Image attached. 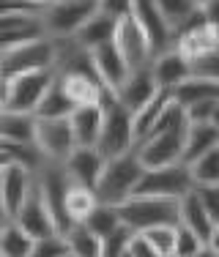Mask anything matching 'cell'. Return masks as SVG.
I'll list each match as a JSON object with an SVG mask.
<instances>
[{"mask_svg": "<svg viewBox=\"0 0 219 257\" xmlns=\"http://www.w3.org/2000/svg\"><path fill=\"white\" fill-rule=\"evenodd\" d=\"M143 175H145V164L140 159L137 148L124 156H113V159H107V167L99 178L96 194H99L101 203L121 205L132 194H137V186L143 181Z\"/></svg>", "mask_w": 219, "mask_h": 257, "instance_id": "obj_1", "label": "cell"}, {"mask_svg": "<svg viewBox=\"0 0 219 257\" xmlns=\"http://www.w3.org/2000/svg\"><path fill=\"white\" fill-rule=\"evenodd\" d=\"M124 224L132 230H151L159 224H181V200L159 194H132L118 205Z\"/></svg>", "mask_w": 219, "mask_h": 257, "instance_id": "obj_2", "label": "cell"}, {"mask_svg": "<svg viewBox=\"0 0 219 257\" xmlns=\"http://www.w3.org/2000/svg\"><path fill=\"white\" fill-rule=\"evenodd\" d=\"M58 79V69H41V71H25L17 77L0 79L3 96H0V109H14V112H36L47 90Z\"/></svg>", "mask_w": 219, "mask_h": 257, "instance_id": "obj_3", "label": "cell"}, {"mask_svg": "<svg viewBox=\"0 0 219 257\" xmlns=\"http://www.w3.org/2000/svg\"><path fill=\"white\" fill-rule=\"evenodd\" d=\"M137 128H135V112L126 104L118 101V96L110 93L104 99V128L96 148L101 151L107 159L124 156L129 151L137 148Z\"/></svg>", "mask_w": 219, "mask_h": 257, "instance_id": "obj_4", "label": "cell"}, {"mask_svg": "<svg viewBox=\"0 0 219 257\" xmlns=\"http://www.w3.org/2000/svg\"><path fill=\"white\" fill-rule=\"evenodd\" d=\"M55 63H58V47H55L52 36L6 47V50H0V79L25 74V71L55 69Z\"/></svg>", "mask_w": 219, "mask_h": 257, "instance_id": "obj_5", "label": "cell"}, {"mask_svg": "<svg viewBox=\"0 0 219 257\" xmlns=\"http://www.w3.org/2000/svg\"><path fill=\"white\" fill-rule=\"evenodd\" d=\"M36 175H39V186H41V192H44L47 205H50L55 222H58V230L69 232L77 222L69 216V211H66V194H69V186H71V175H69V170H66V164L47 159L44 167Z\"/></svg>", "mask_w": 219, "mask_h": 257, "instance_id": "obj_6", "label": "cell"}, {"mask_svg": "<svg viewBox=\"0 0 219 257\" xmlns=\"http://www.w3.org/2000/svg\"><path fill=\"white\" fill-rule=\"evenodd\" d=\"M99 11V0H58L47 3L44 25L52 39H71Z\"/></svg>", "mask_w": 219, "mask_h": 257, "instance_id": "obj_7", "label": "cell"}, {"mask_svg": "<svg viewBox=\"0 0 219 257\" xmlns=\"http://www.w3.org/2000/svg\"><path fill=\"white\" fill-rule=\"evenodd\" d=\"M194 189L189 164L175 162L164 167H145V175L137 186V194H159V197H186Z\"/></svg>", "mask_w": 219, "mask_h": 257, "instance_id": "obj_8", "label": "cell"}, {"mask_svg": "<svg viewBox=\"0 0 219 257\" xmlns=\"http://www.w3.org/2000/svg\"><path fill=\"white\" fill-rule=\"evenodd\" d=\"M186 128H167V132L148 134L137 143V154L143 159L145 167H164V164H175L184 159V145H186Z\"/></svg>", "mask_w": 219, "mask_h": 257, "instance_id": "obj_9", "label": "cell"}, {"mask_svg": "<svg viewBox=\"0 0 219 257\" xmlns=\"http://www.w3.org/2000/svg\"><path fill=\"white\" fill-rule=\"evenodd\" d=\"M36 186V173L22 164L3 162L0 164V211L3 219H14L22 203L28 200V194Z\"/></svg>", "mask_w": 219, "mask_h": 257, "instance_id": "obj_10", "label": "cell"}, {"mask_svg": "<svg viewBox=\"0 0 219 257\" xmlns=\"http://www.w3.org/2000/svg\"><path fill=\"white\" fill-rule=\"evenodd\" d=\"M44 36H50L44 25V14H30V11H3L0 14V50L44 39Z\"/></svg>", "mask_w": 219, "mask_h": 257, "instance_id": "obj_11", "label": "cell"}, {"mask_svg": "<svg viewBox=\"0 0 219 257\" xmlns=\"http://www.w3.org/2000/svg\"><path fill=\"white\" fill-rule=\"evenodd\" d=\"M36 143L44 151L47 159L52 162H66L69 154L77 148V137L71 128L69 118H39V132H36Z\"/></svg>", "mask_w": 219, "mask_h": 257, "instance_id": "obj_12", "label": "cell"}, {"mask_svg": "<svg viewBox=\"0 0 219 257\" xmlns=\"http://www.w3.org/2000/svg\"><path fill=\"white\" fill-rule=\"evenodd\" d=\"M14 222L22 224V227H25L30 235L36 238V241H39V238H44V235L58 232V222H55L50 205H47V200H44V192H41V186H39V175H36L33 192L28 194V200L22 203L20 211H17Z\"/></svg>", "mask_w": 219, "mask_h": 257, "instance_id": "obj_13", "label": "cell"}, {"mask_svg": "<svg viewBox=\"0 0 219 257\" xmlns=\"http://www.w3.org/2000/svg\"><path fill=\"white\" fill-rule=\"evenodd\" d=\"M135 17H137L140 25H143L145 36H148L151 47H154V55L175 47V30L164 20L156 0H135Z\"/></svg>", "mask_w": 219, "mask_h": 257, "instance_id": "obj_14", "label": "cell"}, {"mask_svg": "<svg viewBox=\"0 0 219 257\" xmlns=\"http://www.w3.org/2000/svg\"><path fill=\"white\" fill-rule=\"evenodd\" d=\"M115 44L121 47V52L126 55V60L132 63V69L140 66H151L154 60V47H151L148 36H145L143 25L137 22V17H124L118 25V36H115Z\"/></svg>", "mask_w": 219, "mask_h": 257, "instance_id": "obj_15", "label": "cell"}, {"mask_svg": "<svg viewBox=\"0 0 219 257\" xmlns=\"http://www.w3.org/2000/svg\"><path fill=\"white\" fill-rule=\"evenodd\" d=\"M151 69H154V77L159 82V88H164V90H175L184 79H189L194 74L192 58L184 50H178V47H170V50L154 55Z\"/></svg>", "mask_w": 219, "mask_h": 257, "instance_id": "obj_16", "label": "cell"}, {"mask_svg": "<svg viewBox=\"0 0 219 257\" xmlns=\"http://www.w3.org/2000/svg\"><path fill=\"white\" fill-rule=\"evenodd\" d=\"M93 63H96V71H99V79L104 82L107 90H113V93H118L132 74V63L126 60V55L121 52V47L115 44V41H107V44L96 47Z\"/></svg>", "mask_w": 219, "mask_h": 257, "instance_id": "obj_17", "label": "cell"}, {"mask_svg": "<svg viewBox=\"0 0 219 257\" xmlns=\"http://www.w3.org/2000/svg\"><path fill=\"white\" fill-rule=\"evenodd\" d=\"M63 164H66V170H69V175L74 183L96 189L101 173H104V167H107V156L101 154L96 145H77Z\"/></svg>", "mask_w": 219, "mask_h": 257, "instance_id": "obj_18", "label": "cell"}, {"mask_svg": "<svg viewBox=\"0 0 219 257\" xmlns=\"http://www.w3.org/2000/svg\"><path fill=\"white\" fill-rule=\"evenodd\" d=\"M159 90L162 88H159V82H156V77H154V69H151V66H140V69H132L129 79H126L124 88H121L115 96H118V101L126 104L132 112H137V109L145 107Z\"/></svg>", "mask_w": 219, "mask_h": 257, "instance_id": "obj_19", "label": "cell"}, {"mask_svg": "<svg viewBox=\"0 0 219 257\" xmlns=\"http://www.w3.org/2000/svg\"><path fill=\"white\" fill-rule=\"evenodd\" d=\"M69 120L71 128H74L77 145H99L101 128H104V101L77 104Z\"/></svg>", "mask_w": 219, "mask_h": 257, "instance_id": "obj_20", "label": "cell"}, {"mask_svg": "<svg viewBox=\"0 0 219 257\" xmlns=\"http://www.w3.org/2000/svg\"><path fill=\"white\" fill-rule=\"evenodd\" d=\"M181 224H186L189 230H194L200 238H203L205 243H211V238H214V216L208 213V208L203 205V200L197 197V192L186 194V197H181Z\"/></svg>", "mask_w": 219, "mask_h": 257, "instance_id": "obj_21", "label": "cell"}, {"mask_svg": "<svg viewBox=\"0 0 219 257\" xmlns=\"http://www.w3.org/2000/svg\"><path fill=\"white\" fill-rule=\"evenodd\" d=\"M118 25H121V20H115L113 14H107V11H96V14L77 30L74 39L80 41L82 47H88V50H96V47L107 44V41H115Z\"/></svg>", "mask_w": 219, "mask_h": 257, "instance_id": "obj_22", "label": "cell"}, {"mask_svg": "<svg viewBox=\"0 0 219 257\" xmlns=\"http://www.w3.org/2000/svg\"><path fill=\"white\" fill-rule=\"evenodd\" d=\"M0 140L11 143H36L39 132V115L36 112H14V109H0Z\"/></svg>", "mask_w": 219, "mask_h": 257, "instance_id": "obj_23", "label": "cell"}, {"mask_svg": "<svg viewBox=\"0 0 219 257\" xmlns=\"http://www.w3.org/2000/svg\"><path fill=\"white\" fill-rule=\"evenodd\" d=\"M219 145V128L211 123V120H197V123H189L186 128V145H184V164L197 162L203 154H208L211 148Z\"/></svg>", "mask_w": 219, "mask_h": 257, "instance_id": "obj_24", "label": "cell"}, {"mask_svg": "<svg viewBox=\"0 0 219 257\" xmlns=\"http://www.w3.org/2000/svg\"><path fill=\"white\" fill-rule=\"evenodd\" d=\"M36 238L17 224L14 219H3V232H0V254L3 257H33Z\"/></svg>", "mask_w": 219, "mask_h": 257, "instance_id": "obj_25", "label": "cell"}, {"mask_svg": "<svg viewBox=\"0 0 219 257\" xmlns=\"http://www.w3.org/2000/svg\"><path fill=\"white\" fill-rule=\"evenodd\" d=\"M175 101L184 104V107H192L194 101H205V99H219V79L205 77V74H192L189 79L178 85L173 90Z\"/></svg>", "mask_w": 219, "mask_h": 257, "instance_id": "obj_26", "label": "cell"}, {"mask_svg": "<svg viewBox=\"0 0 219 257\" xmlns=\"http://www.w3.org/2000/svg\"><path fill=\"white\" fill-rule=\"evenodd\" d=\"M3 162H14L22 167L39 173L44 167L47 156L39 148V143H11V140H0V164Z\"/></svg>", "mask_w": 219, "mask_h": 257, "instance_id": "obj_27", "label": "cell"}, {"mask_svg": "<svg viewBox=\"0 0 219 257\" xmlns=\"http://www.w3.org/2000/svg\"><path fill=\"white\" fill-rule=\"evenodd\" d=\"M74 107H77L74 99L66 93V88L60 85V77H58L52 82V88L47 90V96L41 99L36 115H39V118H69V115L74 112Z\"/></svg>", "mask_w": 219, "mask_h": 257, "instance_id": "obj_28", "label": "cell"}, {"mask_svg": "<svg viewBox=\"0 0 219 257\" xmlns=\"http://www.w3.org/2000/svg\"><path fill=\"white\" fill-rule=\"evenodd\" d=\"M99 203H101V200H99V194H96V189L71 181L69 194H66V211H69V216L74 219V222H82V219L88 216V213L93 211Z\"/></svg>", "mask_w": 219, "mask_h": 257, "instance_id": "obj_29", "label": "cell"}, {"mask_svg": "<svg viewBox=\"0 0 219 257\" xmlns=\"http://www.w3.org/2000/svg\"><path fill=\"white\" fill-rule=\"evenodd\" d=\"M66 238L71 246V257H101V238L85 222H77L66 232Z\"/></svg>", "mask_w": 219, "mask_h": 257, "instance_id": "obj_30", "label": "cell"}, {"mask_svg": "<svg viewBox=\"0 0 219 257\" xmlns=\"http://www.w3.org/2000/svg\"><path fill=\"white\" fill-rule=\"evenodd\" d=\"M85 224H88L90 230L96 232V235L104 241V238L110 235L113 230H118L121 224H124V219H121V211H118V205H110V203H99L93 208V211L88 213V216L82 219Z\"/></svg>", "mask_w": 219, "mask_h": 257, "instance_id": "obj_31", "label": "cell"}, {"mask_svg": "<svg viewBox=\"0 0 219 257\" xmlns=\"http://www.w3.org/2000/svg\"><path fill=\"white\" fill-rule=\"evenodd\" d=\"M173 101V90H159V93L154 96V99H151L148 104H145V107H140L137 112H135V128H137V137H145V134L151 132V126L156 123V120H159V115L164 112V107H167V104ZM140 143V140H137Z\"/></svg>", "mask_w": 219, "mask_h": 257, "instance_id": "obj_32", "label": "cell"}, {"mask_svg": "<svg viewBox=\"0 0 219 257\" xmlns=\"http://www.w3.org/2000/svg\"><path fill=\"white\" fill-rule=\"evenodd\" d=\"M156 6H159V11L164 14V20L173 25V30H178L200 9L197 0H156Z\"/></svg>", "mask_w": 219, "mask_h": 257, "instance_id": "obj_33", "label": "cell"}, {"mask_svg": "<svg viewBox=\"0 0 219 257\" xmlns=\"http://www.w3.org/2000/svg\"><path fill=\"white\" fill-rule=\"evenodd\" d=\"M189 170H192L194 186H200V183H219V145L211 148L208 154H203L197 162H192Z\"/></svg>", "mask_w": 219, "mask_h": 257, "instance_id": "obj_34", "label": "cell"}, {"mask_svg": "<svg viewBox=\"0 0 219 257\" xmlns=\"http://www.w3.org/2000/svg\"><path fill=\"white\" fill-rule=\"evenodd\" d=\"M151 238L156 249V257H175V238H178V224H159V227L143 230Z\"/></svg>", "mask_w": 219, "mask_h": 257, "instance_id": "obj_35", "label": "cell"}, {"mask_svg": "<svg viewBox=\"0 0 219 257\" xmlns=\"http://www.w3.org/2000/svg\"><path fill=\"white\" fill-rule=\"evenodd\" d=\"M33 257H71V246L66 232H52V235H44L36 241Z\"/></svg>", "mask_w": 219, "mask_h": 257, "instance_id": "obj_36", "label": "cell"}, {"mask_svg": "<svg viewBox=\"0 0 219 257\" xmlns=\"http://www.w3.org/2000/svg\"><path fill=\"white\" fill-rule=\"evenodd\" d=\"M132 235H135V230H132L129 224H121L118 230H113L104 241H101V257H126Z\"/></svg>", "mask_w": 219, "mask_h": 257, "instance_id": "obj_37", "label": "cell"}, {"mask_svg": "<svg viewBox=\"0 0 219 257\" xmlns=\"http://www.w3.org/2000/svg\"><path fill=\"white\" fill-rule=\"evenodd\" d=\"M205 241L186 224H178V238H175V257H200Z\"/></svg>", "mask_w": 219, "mask_h": 257, "instance_id": "obj_38", "label": "cell"}, {"mask_svg": "<svg viewBox=\"0 0 219 257\" xmlns=\"http://www.w3.org/2000/svg\"><path fill=\"white\" fill-rule=\"evenodd\" d=\"M194 192L203 200V205L208 208L214 222H219V183H200V186H194Z\"/></svg>", "mask_w": 219, "mask_h": 257, "instance_id": "obj_39", "label": "cell"}, {"mask_svg": "<svg viewBox=\"0 0 219 257\" xmlns=\"http://www.w3.org/2000/svg\"><path fill=\"white\" fill-rule=\"evenodd\" d=\"M126 257H156V249L145 232L135 230V235L129 241V249H126Z\"/></svg>", "mask_w": 219, "mask_h": 257, "instance_id": "obj_40", "label": "cell"}, {"mask_svg": "<svg viewBox=\"0 0 219 257\" xmlns=\"http://www.w3.org/2000/svg\"><path fill=\"white\" fill-rule=\"evenodd\" d=\"M99 11H107L115 20H124L135 14V0H99Z\"/></svg>", "mask_w": 219, "mask_h": 257, "instance_id": "obj_41", "label": "cell"}, {"mask_svg": "<svg viewBox=\"0 0 219 257\" xmlns=\"http://www.w3.org/2000/svg\"><path fill=\"white\" fill-rule=\"evenodd\" d=\"M219 99H205V101H194L192 107H186V115H189V123H197V120H211Z\"/></svg>", "mask_w": 219, "mask_h": 257, "instance_id": "obj_42", "label": "cell"}, {"mask_svg": "<svg viewBox=\"0 0 219 257\" xmlns=\"http://www.w3.org/2000/svg\"><path fill=\"white\" fill-rule=\"evenodd\" d=\"M203 14H205V20H208V25L219 30V0H208V3H203Z\"/></svg>", "mask_w": 219, "mask_h": 257, "instance_id": "obj_43", "label": "cell"}, {"mask_svg": "<svg viewBox=\"0 0 219 257\" xmlns=\"http://www.w3.org/2000/svg\"><path fill=\"white\" fill-rule=\"evenodd\" d=\"M211 123L219 128V101H216V107H214V115H211Z\"/></svg>", "mask_w": 219, "mask_h": 257, "instance_id": "obj_44", "label": "cell"}, {"mask_svg": "<svg viewBox=\"0 0 219 257\" xmlns=\"http://www.w3.org/2000/svg\"><path fill=\"white\" fill-rule=\"evenodd\" d=\"M211 243L219 249V222H216V227H214V238H211Z\"/></svg>", "mask_w": 219, "mask_h": 257, "instance_id": "obj_45", "label": "cell"}, {"mask_svg": "<svg viewBox=\"0 0 219 257\" xmlns=\"http://www.w3.org/2000/svg\"><path fill=\"white\" fill-rule=\"evenodd\" d=\"M197 3H200V6H203V3H208V0H197Z\"/></svg>", "mask_w": 219, "mask_h": 257, "instance_id": "obj_46", "label": "cell"}, {"mask_svg": "<svg viewBox=\"0 0 219 257\" xmlns=\"http://www.w3.org/2000/svg\"><path fill=\"white\" fill-rule=\"evenodd\" d=\"M47 3H58V0H47Z\"/></svg>", "mask_w": 219, "mask_h": 257, "instance_id": "obj_47", "label": "cell"}]
</instances>
